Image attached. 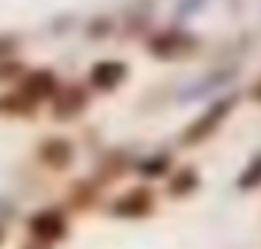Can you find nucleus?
Instances as JSON below:
<instances>
[{
    "label": "nucleus",
    "instance_id": "4468645a",
    "mask_svg": "<svg viewBox=\"0 0 261 249\" xmlns=\"http://www.w3.org/2000/svg\"><path fill=\"white\" fill-rule=\"evenodd\" d=\"M15 73H18V64H9V67H6V64H0V79H6V76H15Z\"/></svg>",
    "mask_w": 261,
    "mask_h": 249
},
{
    "label": "nucleus",
    "instance_id": "20e7f679",
    "mask_svg": "<svg viewBox=\"0 0 261 249\" xmlns=\"http://www.w3.org/2000/svg\"><path fill=\"white\" fill-rule=\"evenodd\" d=\"M197 46L195 37H189V34H182V31H167V34H158L152 43H149V49L155 52V55H161V58H176V55H186V52H192Z\"/></svg>",
    "mask_w": 261,
    "mask_h": 249
},
{
    "label": "nucleus",
    "instance_id": "423d86ee",
    "mask_svg": "<svg viewBox=\"0 0 261 249\" xmlns=\"http://www.w3.org/2000/svg\"><path fill=\"white\" fill-rule=\"evenodd\" d=\"M125 64L122 61H97L91 67V82H94V88H103V91H110V88H116L122 79H125Z\"/></svg>",
    "mask_w": 261,
    "mask_h": 249
},
{
    "label": "nucleus",
    "instance_id": "dca6fc26",
    "mask_svg": "<svg viewBox=\"0 0 261 249\" xmlns=\"http://www.w3.org/2000/svg\"><path fill=\"white\" fill-rule=\"evenodd\" d=\"M0 243H3V231H0Z\"/></svg>",
    "mask_w": 261,
    "mask_h": 249
},
{
    "label": "nucleus",
    "instance_id": "ddd939ff",
    "mask_svg": "<svg viewBox=\"0 0 261 249\" xmlns=\"http://www.w3.org/2000/svg\"><path fill=\"white\" fill-rule=\"evenodd\" d=\"M12 46H15L12 37H0V58H6V55L12 52Z\"/></svg>",
    "mask_w": 261,
    "mask_h": 249
},
{
    "label": "nucleus",
    "instance_id": "6e6552de",
    "mask_svg": "<svg viewBox=\"0 0 261 249\" xmlns=\"http://www.w3.org/2000/svg\"><path fill=\"white\" fill-rule=\"evenodd\" d=\"M40 158L52 167V170H64L67 164L73 161V149L67 140H46L40 146Z\"/></svg>",
    "mask_w": 261,
    "mask_h": 249
},
{
    "label": "nucleus",
    "instance_id": "2eb2a0df",
    "mask_svg": "<svg viewBox=\"0 0 261 249\" xmlns=\"http://www.w3.org/2000/svg\"><path fill=\"white\" fill-rule=\"evenodd\" d=\"M255 97H258V101H261V82H258V85H255Z\"/></svg>",
    "mask_w": 261,
    "mask_h": 249
},
{
    "label": "nucleus",
    "instance_id": "39448f33",
    "mask_svg": "<svg viewBox=\"0 0 261 249\" xmlns=\"http://www.w3.org/2000/svg\"><path fill=\"white\" fill-rule=\"evenodd\" d=\"M149 210H152V194L146 188H134V191H128L125 197H119L113 204V213L122 216V219H140Z\"/></svg>",
    "mask_w": 261,
    "mask_h": 249
},
{
    "label": "nucleus",
    "instance_id": "9d476101",
    "mask_svg": "<svg viewBox=\"0 0 261 249\" xmlns=\"http://www.w3.org/2000/svg\"><path fill=\"white\" fill-rule=\"evenodd\" d=\"M258 183H261V155H255V158L249 161V167L240 173L237 186H240V188H255Z\"/></svg>",
    "mask_w": 261,
    "mask_h": 249
},
{
    "label": "nucleus",
    "instance_id": "f8f14e48",
    "mask_svg": "<svg viewBox=\"0 0 261 249\" xmlns=\"http://www.w3.org/2000/svg\"><path fill=\"white\" fill-rule=\"evenodd\" d=\"M28 110V104L18 97V94H6V97H0V113H24Z\"/></svg>",
    "mask_w": 261,
    "mask_h": 249
},
{
    "label": "nucleus",
    "instance_id": "f03ea898",
    "mask_svg": "<svg viewBox=\"0 0 261 249\" xmlns=\"http://www.w3.org/2000/svg\"><path fill=\"white\" fill-rule=\"evenodd\" d=\"M31 234L40 240V243H55L67 234V219L58 210H43L31 219Z\"/></svg>",
    "mask_w": 261,
    "mask_h": 249
},
{
    "label": "nucleus",
    "instance_id": "7ed1b4c3",
    "mask_svg": "<svg viewBox=\"0 0 261 249\" xmlns=\"http://www.w3.org/2000/svg\"><path fill=\"white\" fill-rule=\"evenodd\" d=\"M55 88H58V82H55L52 70H34V73L24 76V82H21V94H18V97H21L24 104H37V101L52 97Z\"/></svg>",
    "mask_w": 261,
    "mask_h": 249
},
{
    "label": "nucleus",
    "instance_id": "f257e3e1",
    "mask_svg": "<svg viewBox=\"0 0 261 249\" xmlns=\"http://www.w3.org/2000/svg\"><path fill=\"white\" fill-rule=\"evenodd\" d=\"M231 107H234V97H222V101H216V104H213V107H210V110H206V113H203V116H200V119L182 134V140H186V143H200L203 137H210V131H216V128L222 124V119L231 113Z\"/></svg>",
    "mask_w": 261,
    "mask_h": 249
},
{
    "label": "nucleus",
    "instance_id": "0eeeda50",
    "mask_svg": "<svg viewBox=\"0 0 261 249\" xmlns=\"http://www.w3.org/2000/svg\"><path fill=\"white\" fill-rule=\"evenodd\" d=\"M82 110H85V91L76 88V85L64 88V91L55 97V119H73V116H79Z\"/></svg>",
    "mask_w": 261,
    "mask_h": 249
},
{
    "label": "nucleus",
    "instance_id": "1a4fd4ad",
    "mask_svg": "<svg viewBox=\"0 0 261 249\" xmlns=\"http://www.w3.org/2000/svg\"><path fill=\"white\" fill-rule=\"evenodd\" d=\"M197 188V173L195 167H182L173 180H170V194H176V197H182V194H192Z\"/></svg>",
    "mask_w": 261,
    "mask_h": 249
},
{
    "label": "nucleus",
    "instance_id": "9b49d317",
    "mask_svg": "<svg viewBox=\"0 0 261 249\" xmlns=\"http://www.w3.org/2000/svg\"><path fill=\"white\" fill-rule=\"evenodd\" d=\"M167 158L164 155H158V158H149V161H143V167H140V173H146V177H161L164 170H167Z\"/></svg>",
    "mask_w": 261,
    "mask_h": 249
}]
</instances>
